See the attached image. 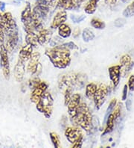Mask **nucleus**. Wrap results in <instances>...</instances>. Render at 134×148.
I'll list each match as a JSON object with an SVG mask.
<instances>
[{"mask_svg": "<svg viewBox=\"0 0 134 148\" xmlns=\"http://www.w3.org/2000/svg\"><path fill=\"white\" fill-rule=\"evenodd\" d=\"M45 54L48 56L52 64L57 68H66L71 62L70 49L63 44L48 48L46 49Z\"/></svg>", "mask_w": 134, "mask_h": 148, "instance_id": "1", "label": "nucleus"}, {"mask_svg": "<svg viewBox=\"0 0 134 148\" xmlns=\"http://www.w3.org/2000/svg\"><path fill=\"white\" fill-rule=\"evenodd\" d=\"M74 121L86 132L91 131L93 128V117L86 103H80Z\"/></svg>", "mask_w": 134, "mask_h": 148, "instance_id": "2", "label": "nucleus"}, {"mask_svg": "<svg viewBox=\"0 0 134 148\" xmlns=\"http://www.w3.org/2000/svg\"><path fill=\"white\" fill-rule=\"evenodd\" d=\"M54 99L51 94L48 91H46L39 102L37 103V109L38 112L44 114L46 118H50L53 111Z\"/></svg>", "mask_w": 134, "mask_h": 148, "instance_id": "3", "label": "nucleus"}, {"mask_svg": "<svg viewBox=\"0 0 134 148\" xmlns=\"http://www.w3.org/2000/svg\"><path fill=\"white\" fill-rule=\"evenodd\" d=\"M108 94H109L108 86L104 85V84H101L98 87V88H97L96 91L94 94V97H93V99H94L97 109H99L101 107V106L104 104Z\"/></svg>", "mask_w": 134, "mask_h": 148, "instance_id": "4", "label": "nucleus"}, {"mask_svg": "<svg viewBox=\"0 0 134 148\" xmlns=\"http://www.w3.org/2000/svg\"><path fill=\"white\" fill-rule=\"evenodd\" d=\"M5 34H6V49L9 52H12L17 45L18 40H19L17 26L7 32Z\"/></svg>", "mask_w": 134, "mask_h": 148, "instance_id": "5", "label": "nucleus"}, {"mask_svg": "<svg viewBox=\"0 0 134 148\" xmlns=\"http://www.w3.org/2000/svg\"><path fill=\"white\" fill-rule=\"evenodd\" d=\"M0 56H1V65L2 67L3 75L6 79H9L10 65H9L8 56H7V50L3 43H1L0 45Z\"/></svg>", "mask_w": 134, "mask_h": 148, "instance_id": "6", "label": "nucleus"}, {"mask_svg": "<svg viewBox=\"0 0 134 148\" xmlns=\"http://www.w3.org/2000/svg\"><path fill=\"white\" fill-rule=\"evenodd\" d=\"M48 85L45 82H40L34 88H33L32 92L31 94V101L37 104L43 94L46 91Z\"/></svg>", "mask_w": 134, "mask_h": 148, "instance_id": "7", "label": "nucleus"}, {"mask_svg": "<svg viewBox=\"0 0 134 148\" xmlns=\"http://www.w3.org/2000/svg\"><path fill=\"white\" fill-rule=\"evenodd\" d=\"M80 103V96L78 94H75L71 96L69 102L67 104L68 107V113L71 117V121L75 119L76 113H77L78 108Z\"/></svg>", "mask_w": 134, "mask_h": 148, "instance_id": "8", "label": "nucleus"}, {"mask_svg": "<svg viewBox=\"0 0 134 148\" xmlns=\"http://www.w3.org/2000/svg\"><path fill=\"white\" fill-rule=\"evenodd\" d=\"M65 136L66 138L71 144H74L78 139L83 136L81 130L77 127H68L65 131Z\"/></svg>", "mask_w": 134, "mask_h": 148, "instance_id": "9", "label": "nucleus"}, {"mask_svg": "<svg viewBox=\"0 0 134 148\" xmlns=\"http://www.w3.org/2000/svg\"><path fill=\"white\" fill-rule=\"evenodd\" d=\"M39 58H40V54L38 52H34L31 56L28 66H27V70L31 74H34L37 71Z\"/></svg>", "mask_w": 134, "mask_h": 148, "instance_id": "10", "label": "nucleus"}, {"mask_svg": "<svg viewBox=\"0 0 134 148\" xmlns=\"http://www.w3.org/2000/svg\"><path fill=\"white\" fill-rule=\"evenodd\" d=\"M121 68L122 67L120 65H116L109 68V75L111 81L113 82V86H118L120 82V76H121Z\"/></svg>", "mask_w": 134, "mask_h": 148, "instance_id": "11", "label": "nucleus"}, {"mask_svg": "<svg viewBox=\"0 0 134 148\" xmlns=\"http://www.w3.org/2000/svg\"><path fill=\"white\" fill-rule=\"evenodd\" d=\"M67 20V14L66 11L64 10H61V11H58L55 14L53 20H52V25H51V28L52 29H57L60 25H62L63 23H64Z\"/></svg>", "mask_w": 134, "mask_h": 148, "instance_id": "12", "label": "nucleus"}, {"mask_svg": "<svg viewBox=\"0 0 134 148\" xmlns=\"http://www.w3.org/2000/svg\"><path fill=\"white\" fill-rule=\"evenodd\" d=\"M25 62L19 58L17 63L15 65L14 73L15 79L17 82H22L23 79L25 74Z\"/></svg>", "mask_w": 134, "mask_h": 148, "instance_id": "13", "label": "nucleus"}, {"mask_svg": "<svg viewBox=\"0 0 134 148\" xmlns=\"http://www.w3.org/2000/svg\"><path fill=\"white\" fill-rule=\"evenodd\" d=\"M32 46L26 44L23 47H22V49L20 51V54H19V58L24 62H27L30 59L31 56L32 55Z\"/></svg>", "mask_w": 134, "mask_h": 148, "instance_id": "14", "label": "nucleus"}, {"mask_svg": "<svg viewBox=\"0 0 134 148\" xmlns=\"http://www.w3.org/2000/svg\"><path fill=\"white\" fill-rule=\"evenodd\" d=\"M37 34L39 45H43V44H46V43L50 41L52 32L48 29H41L40 31L38 32Z\"/></svg>", "mask_w": 134, "mask_h": 148, "instance_id": "15", "label": "nucleus"}, {"mask_svg": "<svg viewBox=\"0 0 134 148\" xmlns=\"http://www.w3.org/2000/svg\"><path fill=\"white\" fill-rule=\"evenodd\" d=\"M25 41L27 44L31 45L32 47H37V45L39 44V40H38V34H36L35 32L27 33Z\"/></svg>", "mask_w": 134, "mask_h": 148, "instance_id": "16", "label": "nucleus"}, {"mask_svg": "<svg viewBox=\"0 0 134 148\" xmlns=\"http://www.w3.org/2000/svg\"><path fill=\"white\" fill-rule=\"evenodd\" d=\"M58 34L61 38H67L71 35V30L68 25L63 23L58 27Z\"/></svg>", "mask_w": 134, "mask_h": 148, "instance_id": "17", "label": "nucleus"}, {"mask_svg": "<svg viewBox=\"0 0 134 148\" xmlns=\"http://www.w3.org/2000/svg\"><path fill=\"white\" fill-rule=\"evenodd\" d=\"M116 121L114 118V116L113 114H110V116L107 118V121H106V127L104 130V132L102 134V136H105L106 134L110 133L113 130L114 127V121Z\"/></svg>", "mask_w": 134, "mask_h": 148, "instance_id": "18", "label": "nucleus"}, {"mask_svg": "<svg viewBox=\"0 0 134 148\" xmlns=\"http://www.w3.org/2000/svg\"><path fill=\"white\" fill-rule=\"evenodd\" d=\"M57 8H61L65 10H73V0H59L57 4Z\"/></svg>", "mask_w": 134, "mask_h": 148, "instance_id": "19", "label": "nucleus"}, {"mask_svg": "<svg viewBox=\"0 0 134 148\" xmlns=\"http://www.w3.org/2000/svg\"><path fill=\"white\" fill-rule=\"evenodd\" d=\"M99 0H89V2L86 4L84 11L88 14H93L95 12L97 8V4Z\"/></svg>", "mask_w": 134, "mask_h": 148, "instance_id": "20", "label": "nucleus"}, {"mask_svg": "<svg viewBox=\"0 0 134 148\" xmlns=\"http://www.w3.org/2000/svg\"><path fill=\"white\" fill-rule=\"evenodd\" d=\"M98 86L95 83L88 84L86 87V96L89 99H92L94 97L95 91H96Z\"/></svg>", "mask_w": 134, "mask_h": 148, "instance_id": "21", "label": "nucleus"}, {"mask_svg": "<svg viewBox=\"0 0 134 148\" xmlns=\"http://www.w3.org/2000/svg\"><path fill=\"white\" fill-rule=\"evenodd\" d=\"M82 38L85 42H89L95 38V34L89 29H85L82 32Z\"/></svg>", "mask_w": 134, "mask_h": 148, "instance_id": "22", "label": "nucleus"}, {"mask_svg": "<svg viewBox=\"0 0 134 148\" xmlns=\"http://www.w3.org/2000/svg\"><path fill=\"white\" fill-rule=\"evenodd\" d=\"M38 5L43 6L44 8H46L50 10L52 7L54 6L56 4V0H37Z\"/></svg>", "mask_w": 134, "mask_h": 148, "instance_id": "23", "label": "nucleus"}, {"mask_svg": "<svg viewBox=\"0 0 134 148\" xmlns=\"http://www.w3.org/2000/svg\"><path fill=\"white\" fill-rule=\"evenodd\" d=\"M90 23H91V25L94 29H104L106 26L104 22L96 18L92 19Z\"/></svg>", "mask_w": 134, "mask_h": 148, "instance_id": "24", "label": "nucleus"}, {"mask_svg": "<svg viewBox=\"0 0 134 148\" xmlns=\"http://www.w3.org/2000/svg\"><path fill=\"white\" fill-rule=\"evenodd\" d=\"M116 103H117V100H116V99H112L110 103L109 106H108V108H107V112H106L105 117H104V123H106V121H107V118H108V117L110 116V114H111V112H113V110L115 108V107L116 106Z\"/></svg>", "mask_w": 134, "mask_h": 148, "instance_id": "25", "label": "nucleus"}, {"mask_svg": "<svg viewBox=\"0 0 134 148\" xmlns=\"http://www.w3.org/2000/svg\"><path fill=\"white\" fill-rule=\"evenodd\" d=\"M50 138L54 146L57 148L61 147V141H60V138L57 133L50 132Z\"/></svg>", "mask_w": 134, "mask_h": 148, "instance_id": "26", "label": "nucleus"}, {"mask_svg": "<svg viewBox=\"0 0 134 148\" xmlns=\"http://www.w3.org/2000/svg\"><path fill=\"white\" fill-rule=\"evenodd\" d=\"M123 15L126 17H131V16L134 15V1L129 5L126 8L124 9L123 12Z\"/></svg>", "mask_w": 134, "mask_h": 148, "instance_id": "27", "label": "nucleus"}, {"mask_svg": "<svg viewBox=\"0 0 134 148\" xmlns=\"http://www.w3.org/2000/svg\"><path fill=\"white\" fill-rule=\"evenodd\" d=\"M132 62L131 57L129 55L126 54L122 56V58L120 59V66L121 67H126L129 64Z\"/></svg>", "mask_w": 134, "mask_h": 148, "instance_id": "28", "label": "nucleus"}, {"mask_svg": "<svg viewBox=\"0 0 134 148\" xmlns=\"http://www.w3.org/2000/svg\"><path fill=\"white\" fill-rule=\"evenodd\" d=\"M63 38L61 36H55L53 38H51L50 41H49V44L51 47H57V46L61 45L63 42Z\"/></svg>", "mask_w": 134, "mask_h": 148, "instance_id": "29", "label": "nucleus"}, {"mask_svg": "<svg viewBox=\"0 0 134 148\" xmlns=\"http://www.w3.org/2000/svg\"><path fill=\"white\" fill-rule=\"evenodd\" d=\"M72 89L71 87L66 88L65 90V94H64V104L65 106H67V104L69 102L70 99H71V96H72Z\"/></svg>", "mask_w": 134, "mask_h": 148, "instance_id": "30", "label": "nucleus"}, {"mask_svg": "<svg viewBox=\"0 0 134 148\" xmlns=\"http://www.w3.org/2000/svg\"><path fill=\"white\" fill-rule=\"evenodd\" d=\"M125 23H126V20H125V19L123 18H118L115 20L114 22L115 26L117 28L122 27V26L125 25Z\"/></svg>", "mask_w": 134, "mask_h": 148, "instance_id": "31", "label": "nucleus"}, {"mask_svg": "<svg viewBox=\"0 0 134 148\" xmlns=\"http://www.w3.org/2000/svg\"><path fill=\"white\" fill-rule=\"evenodd\" d=\"M39 82H40V80H39V78H33L32 79H31L30 81H29V87H30L31 88H34Z\"/></svg>", "mask_w": 134, "mask_h": 148, "instance_id": "32", "label": "nucleus"}, {"mask_svg": "<svg viewBox=\"0 0 134 148\" xmlns=\"http://www.w3.org/2000/svg\"><path fill=\"white\" fill-rule=\"evenodd\" d=\"M113 114L114 116L115 120H116L117 118H118L120 117V115H121V104H118V105L116 106Z\"/></svg>", "mask_w": 134, "mask_h": 148, "instance_id": "33", "label": "nucleus"}, {"mask_svg": "<svg viewBox=\"0 0 134 148\" xmlns=\"http://www.w3.org/2000/svg\"><path fill=\"white\" fill-rule=\"evenodd\" d=\"M85 18H86V16H74V15H71V20H72L74 23H80V22H82Z\"/></svg>", "mask_w": 134, "mask_h": 148, "instance_id": "34", "label": "nucleus"}, {"mask_svg": "<svg viewBox=\"0 0 134 148\" xmlns=\"http://www.w3.org/2000/svg\"><path fill=\"white\" fill-rule=\"evenodd\" d=\"M128 88L130 89L131 91H133L134 90V75L130 76L128 79Z\"/></svg>", "mask_w": 134, "mask_h": 148, "instance_id": "35", "label": "nucleus"}, {"mask_svg": "<svg viewBox=\"0 0 134 148\" xmlns=\"http://www.w3.org/2000/svg\"><path fill=\"white\" fill-rule=\"evenodd\" d=\"M63 45L64 46V47H67L69 49H78V47L75 43H73V42H69V43H63Z\"/></svg>", "mask_w": 134, "mask_h": 148, "instance_id": "36", "label": "nucleus"}, {"mask_svg": "<svg viewBox=\"0 0 134 148\" xmlns=\"http://www.w3.org/2000/svg\"><path fill=\"white\" fill-rule=\"evenodd\" d=\"M133 67H134V62H131V63L127 65V66H126V67H125L124 71V73H123L124 76H125L126 74L130 72L131 70H132Z\"/></svg>", "mask_w": 134, "mask_h": 148, "instance_id": "37", "label": "nucleus"}, {"mask_svg": "<svg viewBox=\"0 0 134 148\" xmlns=\"http://www.w3.org/2000/svg\"><path fill=\"white\" fill-rule=\"evenodd\" d=\"M83 136L80 138L79 139H78L77 141H75L74 144H72V147L74 148H78V147H81L82 146V144H83Z\"/></svg>", "mask_w": 134, "mask_h": 148, "instance_id": "38", "label": "nucleus"}, {"mask_svg": "<svg viewBox=\"0 0 134 148\" xmlns=\"http://www.w3.org/2000/svg\"><path fill=\"white\" fill-rule=\"evenodd\" d=\"M85 0H73L74 3V9H78L80 8V5L84 2Z\"/></svg>", "mask_w": 134, "mask_h": 148, "instance_id": "39", "label": "nucleus"}, {"mask_svg": "<svg viewBox=\"0 0 134 148\" xmlns=\"http://www.w3.org/2000/svg\"><path fill=\"white\" fill-rule=\"evenodd\" d=\"M127 91H128V86L125 85L123 88V94H122V100H126L127 97Z\"/></svg>", "mask_w": 134, "mask_h": 148, "instance_id": "40", "label": "nucleus"}, {"mask_svg": "<svg viewBox=\"0 0 134 148\" xmlns=\"http://www.w3.org/2000/svg\"><path fill=\"white\" fill-rule=\"evenodd\" d=\"M131 105H132V101H131V99H127V101H126V108H127V111H131Z\"/></svg>", "mask_w": 134, "mask_h": 148, "instance_id": "41", "label": "nucleus"}, {"mask_svg": "<svg viewBox=\"0 0 134 148\" xmlns=\"http://www.w3.org/2000/svg\"><path fill=\"white\" fill-rule=\"evenodd\" d=\"M79 34H80V29H79L78 28H76V29L74 30L73 36L75 37V38H77V37L79 35Z\"/></svg>", "mask_w": 134, "mask_h": 148, "instance_id": "42", "label": "nucleus"}, {"mask_svg": "<svg viewBox=\"0 0 134 148\" xmlns=\"http://www.w3.org/2000/svg\"><path fill=\"white\" fill-rule=\"evenodd\" d=\"M118 1V0H105V2L107 4H110V5H114Z\"/></svg>", "mask_w": 134, "mask_h": 148, "instance_id": "43", "label": "nucleus"}, {"mask_svg": "<svg viewBox=\"0 0 134 148\" xmlns=\"http://www.w3.org/2000/svg\"><path fill=\"white\" fill-rule=\"evenodd\" d=\"M5 10V2H0V11H4Z\"/></svg>", "mask_w": 134, "mask_h": 148, "instance_id": "44", "label": "nucleus"}, {"mask_svg": "<svg viewBox=\"0 0 134 148\" xmlns=\"http://www.w3.org/2000/svg\"><path fill=\"white\" fill-rule=\"evenodd\" d=\"M122 1L123 2H128V1H130V0H122Z\"/></svg>", "mask_w": 134, "mask_h": 148, "instance_id": "45", "label": "nucleus"}, {"mask_svg": "<svg viewBox=\"0 0 134 148\" xmlns=\"http://www.w3.org/2000/svg\"><path fill=\"white\" fill-rule=\"evenodd\" d=\"M0 30H2V31H3V29H2V25H1V23H0Z\"/></svg>", "mask_w": 134, "mask_h": 148, "instance_id": "46", "label": "nucleus"}]
</instances>
